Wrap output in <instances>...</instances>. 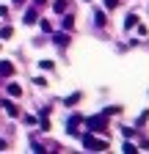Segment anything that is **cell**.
Returning <instances> with one entry per match:
<instances>
[{
	"label": "cell",
	"instance_id": "obj_1",
	"mask_svg": "<svg viewBox=\"0 0 149 154\" xmlns=\"http://www.w3.org/2000/svg\"><path fill=\"white\" fill-rule=\"evenodd\" d=\"M86 124H88L91 132H105V127H108V116H105V113H102V116H91V119H86Z\"/></svg>",
	"mask_w": 149,
	"mask_h": 154
},
{
	"label": "cell",
	"instance_id": "obj_2",
	"mask_svg": "<svg viewBox=\"0 0 149 154\" xmlns=\"http://www.w3.org/2000/svg\"><path fill=\"white\" fill-rule=\"evenodd\" d=\"M80 140H83V146H86V149H91V151H102V149H108V140H97L94 135H88V132L83 135Z\"/></svg>",
	"mask_w": 149,
	"mask_h": 154
},
{
	"label": "cell",
	"instance_id": "obj_3",
	"mask_svg": "<svg viewBox=\"0 0 149 154\" xmlns=\"http://www.w3.org/2000/svg\"><path fill=\"white\" fill-rule=\"evenodd\" d=\"M11 72H14V63L0 61V74H3V77H11Z\"/></svg>",
	"mask_w": 149,
	"mask_h": 154
},
{
	"label": "cell",
	"instance_id": "obj_4",
	"mask_svg": "<svg viewBox=\"0 0 149 154\" xmlns=\"http://www.w3.org/2000/svg\"><path fill=\"white\" fill-rule=\"evenodd\" d=\"M80 121H83V119H80V116H72V119L66 121V127H69V132H72V135H74V132H78V124H80Z\"/></svg>",
	"mask_w": 149,
	"mask_h": 154
},
{
	"label": "cell",
	"instance_id": "obj_5",
	"mask_svg": "<svg viewBox=\"0 0 149 154\" xmlns=\"http://www.w3.org/2000/svg\"><path fill=\"white\" fill-rule=\"evenodd\" d=\"M135 25H138V17H135V14H130V17L124 19V30H133Z\"/></svg>",
	"mask_w": 149,
	"mask_h": 154
},
{
	"label": "cell",
	"instance_id": "obj_6",
	"mask_svg": "<svg viewBox=\"0 0 149 154\" xmlns=\"http://www.w3.org/2000/svg\"><path fill=\"white\" fill-rule=\"evenodd\" d=\"M78 102H80V94H69L66 99H64V105H69V107H72V105H78Z\"/></svg>",
	"mask_w": 149,
	"mask_h": 154
},
{
	"label": "cell",
	"instance_id": "obj_7",
	"mask_svg": "<svg viewBox=\"0 0 149 154\" xmlns=\"http://www.w3.org/2000/svg\"><path fill=\"white\" fill-rule=\"evenodd\" d=\"M122 151H124V154H135V151H138V149H135V146H133V143H130V140H127V138H124V149H122Z\"/></svg>",
	"mask_w": 149,
	"mask_h": 154
},
{
	"label": "cell",
	"instance_id": "obj_8",
	"mask_svg": "<svg viewBox=\"0 0 149 154\" xmlns=\"http://www.w3.org/2000/svg\"><path fill=\"white\" fill-rule=\"evenodd\" d=\"M3 105H6V113H8V116H17V113H20L14 102H3Z\"/></svg>",
	"mask_w": 149,
	"mask_h": 154
},
{
	"label": "cell",
	"instance_id": "obj_9",
	"mask_svg": "<svg viewBox=\"0 0 149 154\" xmlns=\"http://www.w3.org/2000/svg\"><path fill=\"white\" fill-rule=\"evenodd\" d=\"M66 42H69L66 33H58V36H55V44H58V47H66Z\"/></svg>",
	"mask_w": 149,
	"mask_h": 154
},
{
	"label": "cell",
	"instance_id": "obj_10",
	"mask_svg": "<svg viewBox=\"0 0 149 154\" xmlns=\"http://www.w3.org/2000/svg\"><path fill=\"white\" fill-rule=\"evenodd\" d=\"M52 8H55V11H58V14H61V11L66 8V0H55V3H52Z\"/></svg>",
	"mask_w": 149,
	"mask_h": 154
},
{
	"label": "cell",
	"instance_id": "obj_11",
	"mask_svg": "<svg viewBox=\"0 0 149 154\" xmlns=\"http://www.w3.org/2000/svg\"><path fill=\"white\" fill-rule=\"evenodd\" d=\"M33 22H36V11H28L25 14V25H33Z\"/></svg>",
	"mask_w": 149,
	"mask_h": 154
},
{
	"label": "cell",
	"instance_id": "obj_12",
	"mask_svg": "<svg viewBox=\"0 0 149 154\" xmlns=\"http://www.w3.org/2000/svg\"><path fill=\"white\" fill-rule=\"evenodd\" d=\"M94 22H97V25H105V14H102V11H94Z\"/></svg>",
	"mask_w": 149,
	"mask_h": 154
},
{
	"label": "cell",
	"instance_id": "obj_13",
	"mask_svg": "<svg viewBox=\"0 0 149 154\" xmlns=\"http://www.w3.org/2000/svg\"><path fill=\"white\" fill-rule=\"evenodd\" d=\"M8 94H11V96H20L22 88H20V85H8Z\"/></svg>",
	"mask_w": 149,
	"mask_h": 154
},
{
	"label": "cell",
	"instance_id": "obj_14",
	"mask_svg": "<svg viewBox=\"0 0 149 154\" xmlns=\"http://www.w3.org/2000/svg\"><path fill=\"white\" fill-rule=\"evenodd\" d=\"M105 8H116V0H105Z\"/></svg>",
	"mask_w": 149,
	"mask_h": 154
},
{
	"label": "cell",
	"instance_id": "obj_15",
	"mask_svg": "<svg viewBox=\"0 0 149 154\" xmlns=\"http://www.w3.org/2000/svg\"><path fill=\"white\" fill-rule=\"evenodd\" d=\"M33 3H36V6H44V3H47V0H33Z\"/></svg>",
	"mask_w": 149,
	"mask_h": 154
},
{
	"label": "cell",
	"instance_id": "obj_16",
	"mask_svg": "<svg viewBox=\"0 0 149 154\" xmlns=\"http://www.w3.org/2000/svg\"><path fill=\"white\" fill-rule=\"evenodd\" d=\"M11 3H14V6H22V3H25V0H11Z\"/></svg>",
	"mask_w": 149,
	"mask_h": 154
},
{
	"label": "cell",
	"instance_id": "obj_17",
	"mask_svg": "<svg viewBox=\"0 0 149 154\" xmlns=\"http://www.w3.org/2000/svg\"><path fill=\"white\" fill-rule=\"evenodd\" d=\"M3 149H6V140H0V151H3Z\"/></svg>",
	"mask_w": 149,
	"mask_h": 154
}]
</instances>
